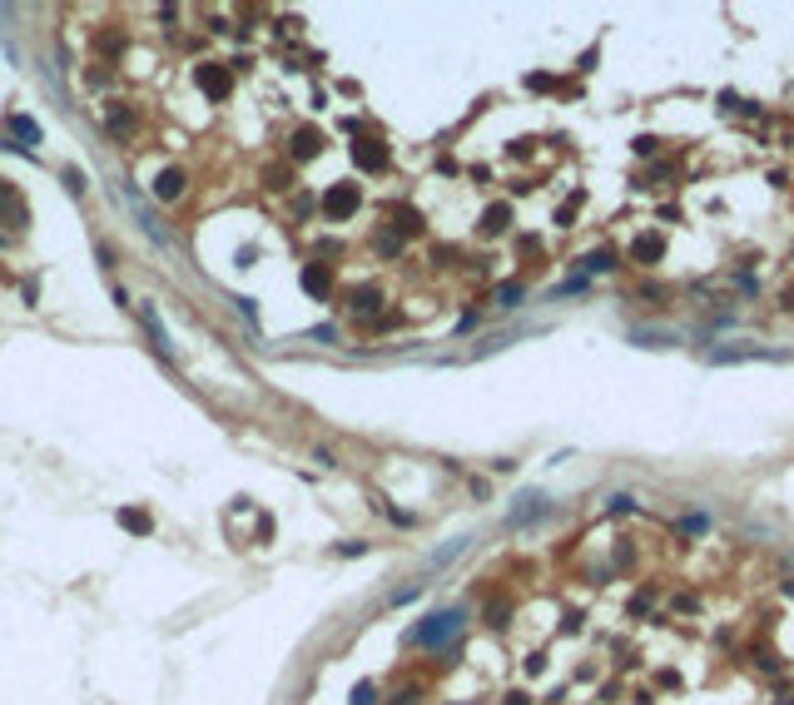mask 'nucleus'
Wrapping results in <instances>:
<instances>
[{
	"instance_id": "12",
	"label": "nucleus",
	"mask_w": 794,
	"mask_h": 705,
	"mask_svg": "<svg viewBox=\"0 0 794 705\" xmlns=\"http://www.w3.org/2000/svg\"><path fill=\"white\" fill-rule=\"evenodd\" d=\"M586 269H591V274H600V269H610V254H591V259H586Z\"/></svg>"
},
{
	"instance_id": "3",
	"label": "nucleus",
	"mask_w": 794,
	"mask_h": 705,
	"mask_svg": "<svg viewBox=\"0 0 794 705\" xmlns=\"http://www.w3.org/2000/svg\"><path fill=\"white\" fill-rule=\"evenodd\" d=\"M0 214H10V224H25V199L10 189V179H0Z\"/></svg>"
},
{
	"instance_id": "6",
	"label": "nucleus",
	"mask_w": 794,
	"mask_h": 705,
	"mask_svg": "<svg viewBox=\"0 0 794 705\" xmlns=\"http://www.w3.org/2000/svg\"><path fill=\"white\" fill-rule=\"evenodd\" d=\"M198 85H203L208 95H228V75H223V70H198Z\"/></svg>"
},
{
	"instance_id": "9",
	"label": "nucleus",
	"mask_w": 794,
	"mask_h": 705,
	"mask_svg": "<svg viewBox=\"0 0 794 705\" xmlns=\"http://www.w3.org/2000/svg\"><path fill=\"white\" fill-rule=\"evenodd\" d=\"M124 526H129V531H149V516H144V511H124Z\"/></svg>"
},
{
	"instance_id": "4",
	"label": "nucleus",
	"mask_w": 794,
	"mask_h": 705,
	"mask_svg": "<svg viewBox=\"0 0 794 705\" xmlns=\"http://www.w3.org/2000/svg\"><path fill=\"white\" fill-rule=\"evenodd\" d=\"M5 129H10L15 139H25V144H40V124H35V119H25V114H10V119H5Z\"/></svg>"
},
{
	"instance_id": "5",
	"label": "nucleus",
	"mask_w": 794,
	"mask_h": 705,
	"mask_svg": "<svg viewBox=\"0 0 794 705\" xmlns=\"http://www.w3.org/2000/svg\"><path fill=\"white\" fill-rule=\"evenodd\" d=\"M353 204H358V194H353V189H333V194L323 199V209H328L333 219H343V214H353Z\"/></svg>"
},
{
	"instance_id": "10",
	"label": "nucleus",
	"mask_w": 794,
	"mask_h": 705,
	"mask_svg": "<svg viewBox=\"0 0 794 705\" xmlns=\"http://www.w3.org/2000/svg\"><path fill=\"white\" fill-rule=\"evenodd\" d=\"M65 184H70V194H85V174L80 169H65Z\"/></svg>"
},
{
	"instance_id": "8",
	"label": "nucleus",
	"mask_w": 794,
	"mask_h": 705,
	"mask_svg": "<svg viewBox=\"0 0 794 705\" xmlns=\"http://www.w3.org/2000/svg\"><path fill=\"white\" fill-rule=\"evenodd\" d=\"M303 289H308V294H323V289H328V279H323L318 269H308V274H303Z\"/></svg>"
},
{
	"instance_id": "11",
	"label": "nucleus",
	"mask_w": 794,
	"mask_h": 705,
	"mask_svg": "<svg viewBox=\"0 0 794 705\" xmlns=\"http://www.w3.org/2000/svg\"><path fill=\"white\" fill-rule=\"evenodd\" d=\"M496 299H501V308H511V303L521 299V289H516V284H506V289H501V294H496Z\"/></svg>"
},
{
	"instance_id": "2",
	"label": "nucleus",
	"mask_w": 794,
	"mask_h": 705,
	"mask_svg": "<svg viewBox=\"0 0 794 705\" xmlns=\"http://www.w3.org/2000/svg\"><path fill=\"white\" fill-rule=\"evenodd\" d=\"M184 194V169H164L154 179V199H179Z\"/></svg>"
},
{
	"instance_id": "7",
	"label": "nucleus",
	"mask_w": 794,
	"mask_h": 705,
	"mask_svg": "<svg viewBox=\"0 0 794 705\" xmlns=\"http://www.w3.org/2000/svg\"><path fill=\"white\" fill-rule=\"evenodd\" d=\"M104 129H109L114 139H119V134H129V129H134V119H129V109H109V114H104Z\"/></svg>"
},
{
	"instance_id": "13",
	"label": "nucleus",
	"mask_w": 794,
	"mask_h": 705,
	"mask_svg": "<svg viewBox=\"0 0 794 705\" xmlns=\"http://www.w3.org/2000/svg\"><path fill=\"white\" fill-rule=\"evenodd\" d=\"M373 696H378L373 686H358V691H353V705H373Z\"/></svg>"
},
{
	"instance_id": "1",
	"label": "nucleus",
	"mask_w": 794,
	"mask_h": 705,
	"mask_svg": "<svg viewBox=\"0 0 794 705\" xmlns=\"http://www.w3.org/2000/svg\"><path fill=\"white\" fill-rule=\"evenodd\" d=\"M457 621H462V611H437V616H427V626H417V631H412V641H437V636H452V631H457Z\"/></svg>"
}]
</instances>
